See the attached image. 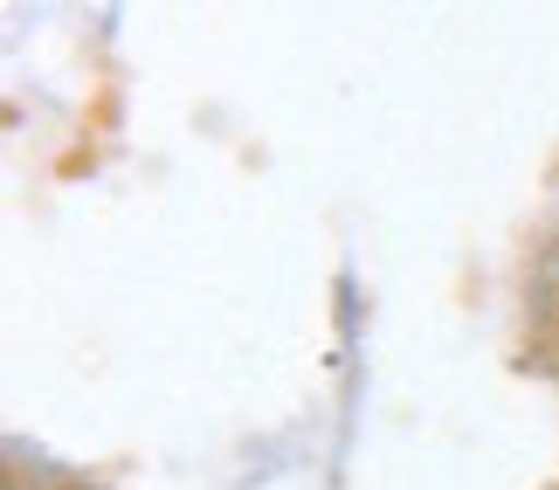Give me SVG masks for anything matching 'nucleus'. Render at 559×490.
I'll list each match as a JSON object with an SVG mask.
<instances>
[]
</instances>
